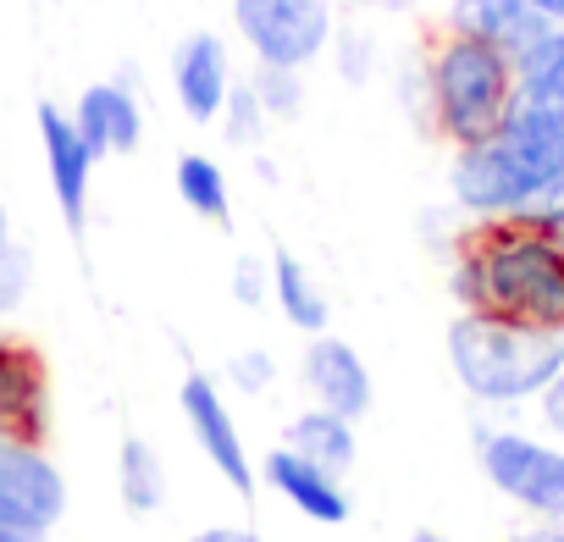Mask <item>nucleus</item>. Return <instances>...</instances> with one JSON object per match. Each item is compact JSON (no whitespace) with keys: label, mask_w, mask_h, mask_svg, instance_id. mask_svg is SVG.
I'll return each instance as SVG.
<instances>
[{"label":"nucleus","mask_w":564,"mask_h":542,"mask_svg":"<svg viewBox=\"0 0 564 542\" xmlns=\"http://www.w3.org/2000/svg\"><path fill=\"white\" fill-rule=\"evenodd\" d=\"M525 7L542 18V23H553V29H564V0H525Z\"/></svg>","instance_id":"30"},{"label":"nucleus","mask_w":564,"mask_h":542,"mask_svg":"<svg viewBox=\"0 0 564 542\" xmlns=\"http://www.w3.org/2000/svg\"><path fill=\"white\" fill-rule=\"evenodd\" d=\"M481 470L509 503L564 520V448L525 432H481Z\"/></svg>","instance_id":"6"},{"label":"nucleus","mask_w":564,"mask_h":542,"mask_svg":"<svg viewBox=\"0 0 564 542\" xmlns=\"http://www.w3.org/2000/svg\"><path fill=\"white\" fill-rule=\"evenodd\" d=\"M426 106H432V122L437 133L465 150L476 139H487L514 106H520V73L503 51L481 45V40H465V34H448L426 51Z\"/></svg>","instance_id":"4"},{"label":"nucleus","mask_w":564,"mask_h":542,"mask_svg":"<svg viewBox=\"0 0 564 542\" xmlns=\"http://www.w3.org/2000/svg\"><path fill=\"white\" fill-rule=\"evenodd\" d=\"M29 289H34V260H29L23 243H12L0 254V316H12L29 300Z\"/></svg>","instance_id":"23"},{"label":"nucleus","mask_w":564,"mask_h":542,"mask_svg":"<svg viewBox=\"0 0 564 542\" xmlns=\"http://www.w3.org/2000/svg\"><path fill=\"white\" fill-rule=\"evenodd\" d=\"M73 122L84 133V144L106 161V155H133L139 139H144V100H139V84L133 73L122 78H100L78 95L73 106Z\"/></svg>","instance_id":"12"},{"label":"nucleus","mask_w":564,"mask_h":542,"mask_svg":"<svg viewBox=\"0 0 564 542\" xmlns=\"http://www.w3.org/2000/svg\"><path fill=\"white\" fill-rule=\"evenodd\" d=\"M282 448L305 454L311 465L333 470V476H349L355 459H360V443H355V421L349 415H333V410H300L289 421V432H282Z\"/></svg>","instance_id":"17"},{"label":"nucleus","mask_w":564,"mask_h":542,"mask_svg":"<svg viewBox=\"0 0 564 542\" xmlns=\"http://www.w3.org/2000/svg\"><path fill=\"white\" fill-rule=\"evenodd\" d=\"M349 67V78L355 84H366V73H371V45L360 40V34H344L338 40V73Z\"/></svg>","instance_id":"27"},{"label":"nucleus","mask_w":564,"mask_h":542,"mask_svg":"<svg viewBox=\"0 0 564 542\" xmlns=\"http://www.w3.org/2000/svg\"><path fill=\"white\" fill-rule=\"evenodd\" d=\"M564 177V106L520 100L487 139L465 144L448 166V188L470 216L531 210Z\"/></svg>","instance_id":"2"},{"label":"nucleus","mask_w":564,"mask_h":542,"mask_svg":"<svg viewBox=\"0 0 564 542\" xmlns=\"http://www.w3.org/2000/svg\"><path fill=\"white\" fill-rule=\"evenodd\" d=\"M216 128H221V139H227V144H238V150H254V144L265 139L271 117H265V106H260V95H254L249 84H232V95H227V106H221Z\"/></svg>","instance_id":"22"},{"label":"nucleus","mask_w":564,"mask_h":542,"mask_svg":"<svg viewBox=\"0 0 564 542\" xmlns=\"http://www.w3.org/2000/svg\"><path fill=\"white\" fill-rule=\"evenodd\" d=\"M514 542H564V520H547V525H536V531H525Z\"/></svg>","instance_id":"31"},{"label":"nucleus","mask_w":564,"mask_h":542,"mask_svg":"<svg viewBox=\"0 0 564 542\" xmlns=\"http://www.w3.org/2000/svg\"><path fill=\"white\" fill-rule=\"evenodd\" d=\"M410 542H443V536H437V531H415Z\"/></svg>","instance_id":"33"},{"label":"nucleus","mask_w":564,"mask_h":542,"mask_svg":"<svg viewBox=\"0 0 564 542\" xmlns=\"http://www.w3.org/2000/svg\"><path fill=\"white\" fill-rule=\"evenodd\" d=\"M249 89L260 95L271 122H294L305 111V67H254Z\"/></svg>","instance_id":"21"},{"label":"nucleus","mask_w":564,"mask_h":542,"mask_svg":"<svg viewBox=\"0 0 564 542\" xmlns=\"http://www.w3.org/2000/svg\"><path fill=\"white\" fill-rule=\"evenodd\" d=\"M448 366L459 388L481 404H525L553 388L564 371V333L514 327L481 311H465L448 327Z\"/></svg>","instance_id":"3"},{"label":"nucleus","mask_w":564,"mask_h":542,"mask_svg":"<svg viewBox=\"0 0 564 542\" xmlns=\"http://www.w3.org/2000/svg\"><path fill=\"white\" fill-rule=\"evenodd\" d=\"M232 34L260 67H311L333 34V0H232Z\"/></svg>","instance_id":"5"},{"label":"nucleus","mask_w":564,"mask_h":542,"mask_svg":"<svg viewBox=\"0 0 564 542\" xmlns=\"http://www.w3.org/2000/svg\"><path fill=\"white\" fill-rule=\"evenodd\" d=\"M117 492L128 503V514H155L166 503V465L144 437H128L117 454Z\"/></svg>","instance_id":"19"},{"label":"nucleus","mask_w":564,"mask_h":542,"mask_svg":"<svg viewBox=\"0 0 564 542\" xmlns=\"http://www.w3.org/2000/svg\"><path fill=\"white\" fill-rule=\"evenodd\" d=\"M520 100H542V106H564V29H547L520 62Z\"/></svg>","instance_id":"20"},{"label":"nucleus","mask_w":564,"mask_h":542,"mask_svg":"<svg viewBox=\"0 0 564 542\" xmlns=\"http://www.w3.org/2000/svg\"><path fill=\"white\" fill-rule=\"evenodd\" d=\"M177 404H183V421H188V432H194L199 454L210 459V470H216L238 498H249V492H254V465H249L243 432H238V421H232V410H227V399H221L216 377L188 371V377H183V388H177Z\"/></svg>","instance_id":"7"},{"label":"nucleus","mask_w":564,"mask_h":542,"mask_svg":"<svg viewBox=\"0 0 564 542\" xmlns=\"http://www.w3.org/2000/svg\"><path fill=\"white\" fill-rule=\"evenodd\" d=\"M172 183H177V199H183L199 221H210V227H227V221H232V188H227L221 161H210V155H177Z\"/></svg>","instance_id":"18"},{"label":"nucleus","mask_w":564,"mask_h":542,"mask_svg":"<svg viewBox=\"0 0 564 542\" xmlns=\"http://www.w3.org/2000/svg\"><path fill=\"white\" fill-rule=\"evenodd\" d=\"M553 23H542L525 0H454L448 7V34L481 40L492 51H503L509 62H520Z\"/></svg>","instance_id":"14"},{"label":"nucleus","mask_w":564,"mask_h":542,"mask_svg":"<svg viewBox=\"0 0 564 542\" xmlns=\"http://www.w3.org/2000/svg\"><path fill=\"white\" fill-rule=\"evenodd\" d=\"M188 542H265V536H254L243 525H210V531H194Z\"/></svg>","instance_id":"28"},{"label":"nucleus","mask_w":564,"mask_h":542,"mask_svg":"<svg viewBox=\"0 0 564 542\" xmlns=\"http://www.w3.org/2000/svg\"><path fill=\"white\" fill-rule=\"evenodd\" d=\"M265 487H271L282 503H294L305 520H316V525H344V520H349L344 476L311 465V459L294 454V448H271V454H265Z\"/></svg>","instance_id":"13"},{"label":"nucleus","mask_w":564,"mask_h":542,"mask_svg":"<svg viewBox=\"0 0 564 542\" xmlns=\"http://www.w3.org/2000/svg\"><path fill=\"white\" fill-rule=\"evenodd\" d=\"M40 122V150H45V172H51V188H56V210L73 232H84L89 221V177H95V150L84 144L73 111H56L51 100L34 111Z\"/></svg>","instance_id":"10"},{"label":"nucleus","mask_w":564,"mask_h":542,"mask_svg":"<svg viewBox=\"0 0 564 542\" xmlns=\"http://www.w3.org/2000/svg\"><path fill=\"white\" fill-rule=\"evenodd\" d=\"M0 542H51V525L29 520L12 498H0Z\"/></svg>","instance_id":"26"},{"label":"nucleus","mask_w":564,"mask_h":542,"mask_svg":"<svg viewBox=\"0 0 564 542\" xmlns=\"http://www.w3.org/2000/svg\"><path fill=\"white\" fill-rule=\"evenodd\" d=\"M454 294L465 311L564 333V227L542 210L481 216L459 238Z\"/></svg>","instance_id":"1"},{"label":"nucleus","mask_w":564,"mask_h":542,"mask_svg":"<svg viewBox=\"0 0 564 542\" xmlns=\"http://www.w3.org/2000/svg\"><path fill=\"white\" fill-rule=\"evenodd\" d=\"M558 377H564V371H558Z\"/></svg>","instance_id":"34"},{"label":"nucleus","mask_w":564,"mask_h":542,"mask_svg":"<svg viewBox=\"0 0 564 542\" xmlns=\"http://www.w3.org/2000/svg\"><path fill=\"white\" fill-rule=\"evenodd\" d=\"M531 210H542L547 221H558V227H564V177H558V183H553V188H547V194L531 205Z\"/></svg>","instance_id":"29"},{"label":"nucleus","mask_w":564,"mask_h":542,"mask_svg":"<svg viewBox=\"0 0 564 542\" xmlns=\"http://www.w3.org/2000/svg\"><path fill=\"white\" fill-rule=\"evenodd\" d=\"M271 305L282 311V322L300 327V333H311V338L333 327V300H327V289L311 278V265H305L300 254H289V249L271 254Z\"/></svg>","instance_id":"16"},{"label":"nucleus","mask_w":564,"mask_h":542,"mask_svg":"<svg viewBox=\"0 0 564 542\" xmlns=\"http://www.w3.org/2000/svg\"><path fill=\"white\" fill-rule=\"evenodd\" d=\"M51 415L45 355L23 338L0 333V443H40Z\"/></svg>","instance_id":"9"},{"label":"nucleus","mask_w":564,"mask_h":542,"mask_svg":"<svg viewBox=\"0 0 564 542\" xmlns=\"http://www.w3.org/2000/svg\"><path fill=\"white\" fill-rule=\"evenodd\" d=\"M232 300L243 311H260L271 300V265L265 260H254V254H238L232 260Z\"/></svg>","instance_id":"24"},{"label":"nucleus","mask_w":564,"mask_h":542,"mask_svg":"<svg viewBox=\"0 0 564 542\" xmlns=\"http://www.w3.org/2000/svg\"><path fill=\"white\" fill-rule=\"evenodd\" d=\"M227 382H232L238 393H265V388L276 382V360H271L265 349H238V355L227 360Z\"/></svg>","instance_id":"25"},{"label":"nucleus","mask_w":564,"mask_h":542,"mask_svg":"<svg viewBox=\"0 0 564 542\" xmlns=\"http://www.w3.org/2000/svg\"><path fill=\"white\" fill-rule=\"evenodd\" d=\"M12 249V216H7V205H0V254Z\"/></svg>","instance_id":"32"},{"label":"nucleus","mask_w":564,"mask_h":542,"mask_svg":"<svg viewBox=\"0 0 564 542\" xmlns=\"http://www.w3.org/2000/svg\"><path fill=\"white\" fill-rule=\"evenodd\" d=\"M0 498H12L40 525H56L67 509V481L40 443H0Z\"/></svg>","instance_id":"15"},{"label":"nucleus","mask_w":564,"mask_h":542,"mask_svg":"<svg viewBox=\"0 0 564 542\" xmlns=\"http://www.w3.org/2000/svg\"><path fill=\"white\" fill-rule=\"evenodd\" d=\"M232 84H238V73H232V51H227L221 34L194 29V34L177 40V51H172V95H177V106H183V117L194 128H210L221 117Z\"/></svg>","instance_id":"8"},{"label":"nucleus","mask_w":564,"mask_h":542,"mask_svg":"<svg viewBox=\"0 0 564 542\" xmlns=\"http://www.w3.org/2000/svg\"><path fill=\"white\" fill-rule=\"evenodd\" d=\"M300 377H305V388H311V399H316L322 410L349 415V421H360V415L371 410V399H377L371 366H366L360 349H355L349 338H338V333H316V338L305 344Z\"/></svg>","instance_id":"11"}]
</instances>
